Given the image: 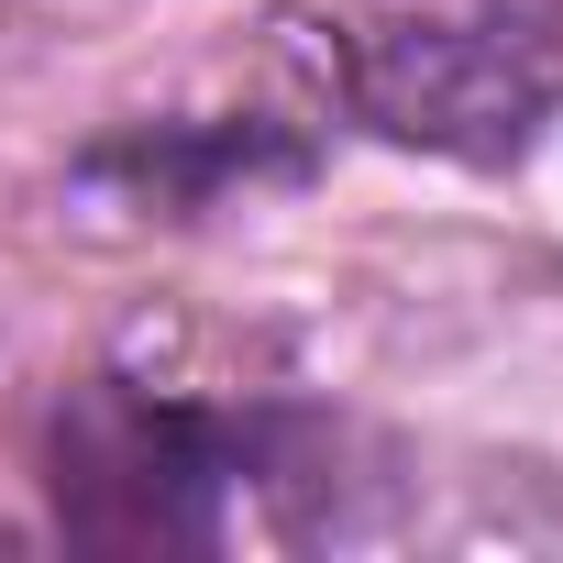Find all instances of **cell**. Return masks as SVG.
Segmentation results:
<instances>
[{"mask_svg":"<svg viewBox=\"0 0 563 563\" xmlns=\"http://www.w3.org/2000/svg\"><path fill=\"white\" fill-rule=\"evenodd\" d=\"M232 475H254V442L232 420H199L122 376H89L56 420V508L89 541H210Z\"/></svg>","mask_w":563,"mask_h":563,"instance_id":"1","label":"cell"},{"mask_svg":"<svg viewBox=\"0 0 563 563\" xmlns=\"http://www.w3.org/2000/svg\"><path fill=\"white\" fill-rule=\"evenodd\" d=\"M552 89H563L552 78V45L530 23H497V12H475V23H453V12L376 23L354 45V100L387 133L453 144V155H519L530 122L552 111Z\"/></svg>","mask_w":563,"mask_h":563,"instance_id":"2","label":"cell"}]
</instances>
